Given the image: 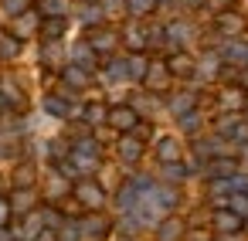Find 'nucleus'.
Returning <instances> with one entry per match:
<instances>
[{
    "label": "nucleus",
    "mask_w": 248,
    "mask_h": 241,
    "mask_svg": "<svg viewBox=\"0 0 248 241\" xmlns=\"http://www.w3.org/2000/svg\"><path fill=\"white\" fill-rule=\"evenodd\" d=\"M116 129H123V133H129V129H136V112L129 109V105H116V109H109V116H106Z\"/></svg>",
    "instance_id": "obj_1"
},
{
    "label": "nucleus",
    "mask_w": 248,
    "mask_h": 241,
    "mask_svg": "<svg viewBox=\"0 0 248 241\" xmlns=\"http://www.w3.org/2000/svg\"><path fill=\"white\" fill-rule=\"evenodd\" d=\"M62 241H78V231H75V227H68V231H62Z\"/></svg>",
    "instance_id": "obj_19"
},
{
    "label": "nucleus",
    "mask_w": 248,
    "mask_h": 241,
    "mask_svg": "<svg viewBox=\"0 0 248 241\" xmlns=\"http://www.w3.org/2000/svg\"><path fill=\"white\" fill-rule=\"evenodd\" d=\"M92 48H95V51H109V48H112V34H95V38H92Z\"/></svg>",
    "instance_id": "obj_12"
},
{
    "label": "nucleus",
    "mask_w": 248,
    "mask_h": 241,
    "mask_svg": "<svg viewBox=\"0 0 248 241\" xmlns=\"http://www.w3.org/2000/svg\"><path fill=\"white\" fill-rule=\"evenodd\" d=\"M184 129H197V116H184Z\"/></svg>",
    "instance_id": "obj_20"
},
{
    "label": "nucleus",
    "mask_w": 248,
    "mask_h": 241,
    "mask_svg": "<svg viewBox=\"0 0 248 241\" xmlns=\"http://www.w3.org/2000/svg\"><path fill=\"white\" fill-rule=\"evenodd\" d=\"M75 197H78L82 204H89V207H102V197H106V194H102L92 180H85V183L75 187Z\"/></svg>",
    "instance_id": "obj_2"
},
{
    "label": "nucleus",
    "mask_w": 248,
    "mask_h": 241,
    "mask_svg": "<svg viewBox=\"0 0 248 241\" xmlns=\"http://www.w3.org/2000/svg\"><path fill=\"white\" fill-rule=\"evenodd\" d=\"M245 82H248V75H245Z\"/></svg>",
    "instance_id": "obj_21"
},
{
    "label": "nucleus",
    "mask_w": 248,
    "mask_h": 241,
    "mask_svg": "<svg viewBox=\"0 0 248 241\" xmlns=\"http://www.w3.org/2000/svg\"><path fill=\"white\" fill-rule=\"evenodd\" d=\"M85 116H89V122H106L109 109H106V105H89V109H85Z\"/></svg>",
    "instance_id": "obj_10"
},
{
    "label": "nucleus",
    "mask_w": 248,
    "mask_h": 241,
    "mask_svg": "<svg viewBox=\"0 0 248 241\" xmlns=\"http://www.w3.org/2000/svg\"><path fill=\"white\" fill-rule=\"evenodd\" d=\"M177 156H180V150H177V143H173V139H163V143H160V160H167V163H173Z\"/></svg>",
    "instance_id": "obj_8"
},
{
    "label": "nucleus",
    "mask_w": 248,
    "mask_h": 241,
    "mask_svg": "<svg viewBox=\"0 0 248 241\" xmlns=\"http://www.w3.org/2000/svg\"><path fill=\"white\" fill-rule=\"evenodd\" d=\"M14 200H17V211H28V207H31V194H28V190H17Z\"/></svg>",
    "instance_id": "obj_15"
},
{
    "label": "nucleus",
    "mask_w": 248,
    "mask_h": 241,
    "mask_svg": "<svg viewBox=\"0 0 248 241\" xmlns=\"http://www.w3.org/2000/svg\"><path fill=\"white\" fill-rule=\"evenodd\" d=\"M7 217H11V204H7V200H0V227L7 224Z\"/></svg>",
    "instance_id": "obj_18"
},
{
    "label": "nucleus",
    "mask_w": 248,
    "mask_h": 241,
    "mask_svg": "<svg viewBox=\"0 0 248 241\" xmlns=\"http://www.w3.org/2000/svg\"><path fill=\"white\" fill-rule=\"evenodd\" d=\"M62 31H65V21H62V17H51V21H45V28H41L45 38H58Z\"/></svg>",
    "instance_id": "obj_7"
},
{
    "label": "nucleus",
    "mask_w": 248,
    "mask_h": 241,
    "mask_svg": "<svg viewBox=\"0 0 248 241\" xmlns=\"http://www.w3.org/2000/svg\"><path fill=\"white\" fill-rule=\"evenodd\" d=\"M65 78H68V82H75V85H82V82H85V75H82L78 68H68V72H65Z\"/></svg>",
    "instance_id": "obj_16"
},
{
    "label": "nucleus",
    "mask_w": 248,
    "mask_h": 241,
    "mask_svg": "<svg viewBox=\"0 0 248 241\" xmlns=\"http://www.w3.org/2000/svg\"><path fill=\"white\" fill-rule=\"evenodd\" d=\"M214 227H217V231H224V234H231V231H238V227H241V217H238V214H231V211H217V214H214Z\"/></svg>",
    "instance_id": "obj_3"
},
{
    "label": "nucleus",
    "mask_w": 248,
    "mask_h": 241,
    "mask_svg": "<svg viewBox=\"0 0 248 241\" xmlns=\"http://www.w3.org/2000/svg\"><path fill=\"white\" fill-rule=\"evenodd\" d=\"M48 112H55V116H65V102H58V99H48Z\"/></svg>",
    "instance_id": "obj_17"
},
{
    "label": "nucleus",
    "mask_w": 248,
    "mask_h": 241,
    "mask_svg": "<svg viewBox=\"0 0 248 241\" xmlns=\"http://www.w3.org/2000/svg\"><path fill=\"white\" fill-rule=\"evenodd\" d=\"M82 231H85V234H92V238H102V234L109 231V221H106V217H89Z\"/></svg>",
    "instance_id": "obj_5"
},
{
    "label": "nucleus",
    "mask_w": 248,
    "mask_h": 241,
    "mask_svg": "<svg viewBox=\"0 0 248 241\" xmlns=\"http://www.w3.org/2000/svg\"><path fill=\"white\" fill-rule=\"evenodd\" d=\"M170 72H177V75H190V58H187V55H177V58L170 61Z\"/></svg>",
    "instance_id": "obj_9"
},
{
    "label": "nucleus",
    "mask_w": 248,
    "mask_h": 241,
    "mask_svg": "<svg viewBox=\"0 0 248 241\" xmlns=\"http://www.w3.org/2000/svg\"><path fill=\"white\" fill-rule=\"evenodd\" d=\"M217 24H221V31H228V34H238V31L245 28V24H241V17H234V14H221V21H217Z\"/></svg>",
    "instance_id": "obj_6"
},
{
    "label": "nucleus",
    "mask_w": 248,
    "mask_h": 241,
    "mask_svg": "<svg viewBox=\"0 0 248 241\" xmlns=\"http://www.w3.org/2000/svg\"><path fill=\"white\" fill-rule=\"evenodd\" d=\"M163 82H167V75H163V68H160V65H156V68H153V72H150V85H156V89H160V85H163Z\"/></svg>",
    "instance_id": "obj_14"
},
{
    "label": "nucleus",
    "mask_w": 248,
    "mask_h": 241,
    "mask_svg": "<svg viewBox=\"0 0 248 241\" xmlns=\"http://www.w3.org/2000/svg\"><path fill=\"white\" fill-rule=\"evenodd\" d=\"M140 153H143V146H140L136 139H123V146H119V156H123V160L136 163V160H140Z\"/></svg>",
    "instance_id": "obj_4"
},
{
    "label": "nucleus",
    "mask_w": 248,
    "mask_h": 241,
    "mask_svg": "<svg viewBox=\"0 0 248 241\" xmlns=\"http://www.w3.org/2000/svg\"><path fill=\"white\" fill-rule=\"evenodd\" d=\"M31 180H34V170H31V166H21V170H17V187H28Z\"/></svg>",
    "instance_id": "obj_13"
},
{
    "label": "nucleus",
    "mask_w": 248,
    "mask_h": 241,
    "mask_svg": "<svg viewBox=\"0 0 248 241\" xmlns=\"http://www.w3.org/2000/svg\"><path fill=\"white\" fill-rule=\"evenodd\" d=\"M177 234H180V224H177V221H167L163 231H160V241H173Z\"/></svg>",
    "instance_id": "obj_11"
}]
</instances>
